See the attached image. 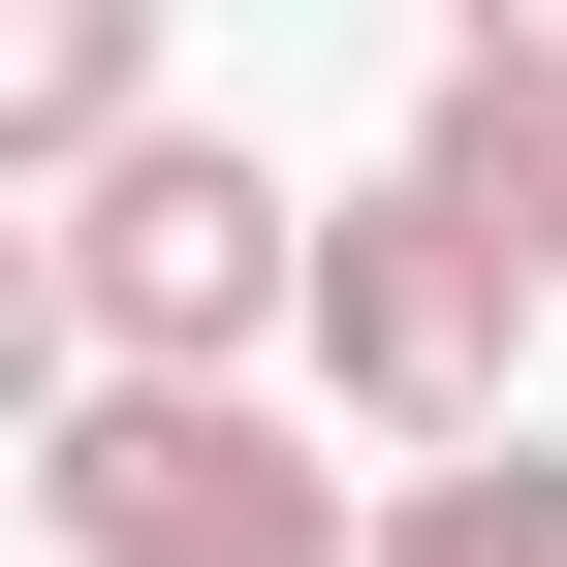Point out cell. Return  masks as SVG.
Segmentation results:
<instances>
[{
    "mask_svg": "<svg viewBox=\"0 0 567 567\" xmlns=\"http://www.w3.org/2000/svg\"><path fill=\"white\" fill-rule=\"evenodd\" d=\"M32 536H63V567H379V473H347L284 379L32 347Z\"/></svg>",
    "mask_w": 567,
    "mask_h": 567,
    "instance_id": "1",
    "label": "cell"
},
{
    "mask_svg": "<svg viewBox=\"0 0 567 567\" xmlns=\"http://www.w3.org/2000/svg\"><path fill=\"white\" fill-rule=\"evenodd\" d=\"M316 316V189H252V126H126V158L32 189V347H126V379H252Z\"/></svg>",
    "mask_w": 567,
    "mask_h": 567,
    "instance_id": "2",
    "label": "cell"
},
{
    "mask_svg": "<svg viewBox=\"0 0 567 567\" xmlns=\"http://www.w3.org/2000/svg\"><path fill=\"white\" fill-rule=\"evenodd\" d=\"M536 316H567V284L473 221L442 158H379V189H316V316H284V347H316V410L410 473V442H505V410H536Z\"/></svg>",
    "mask_w": 567,
    "mask_h": 567,
    "instance_id": "3",
    "label": "cell"
},
{
    "mask_svg": "<svg viewBox=\"0 0 567 567\" xmlns=\"http://www.w3.org/2000/svg\"><path fill=\"white\" fill-rule=\"evenodd\" d=\"M410 158L473 189L536 284H567V32H442V95H410Z\"/></svg>",
    "mask_w": 567,
    "mask_h": 567,
    "instance_id": "4",
    "label": "cell"
},
{
    "mask_svg": "<svg viewBox=\"0 0 567 567\" xmlns=\"http://www.w3.org/2000/svg\"><path fill=\"white\" fill-rule=\"evenodd\" d=\"M126 126H158V0H0V158H126Z\"/></svg>",
    "mask_w": 567,
    "mask_h": 567,
    "instance_id": "5",
    "label": "cell"
},
{
    "mask_svg": "<svg viewBox=\"0 0 567 567\" xmlns=\"http://www.w3.org/2000/svg\"><path fill=\"white\" fill-rule=\"evenodd\" d=\"M379 567H567V442L505 410V442H410L379 473Z\"/></svg>",
    "mask_w": 567,
    "mask_h": 567,
    "instance_id": "6",
    "label": "cell"
},
{
    "mask_svg": "<svg viewBox=\"0 0 567 567\" xmlns=\"http://www.w3.org/2000/svg\"><path fill=\"white\" fill-rule=\"evenodd\" d=\"M442 32H567V0H442Z\"/></svg>",
    "mask_w": 567,
    "mask_h": 567,
    "instance_id": "7",
    "label": "cell"
}]
</instances>
